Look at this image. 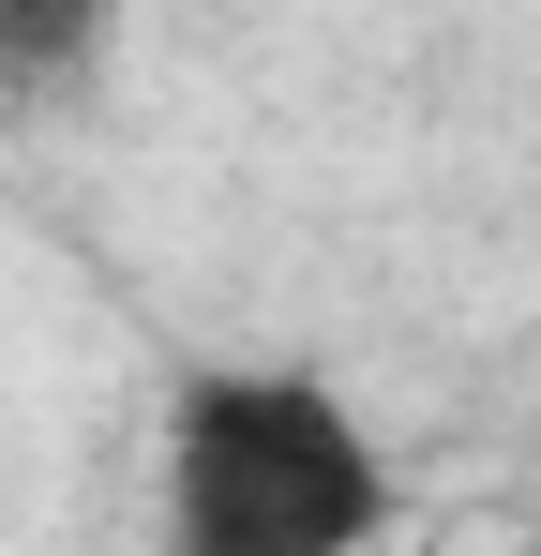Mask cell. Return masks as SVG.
I'll list each match as a JSON object with an SVG mask.
<instances>
[{"label": "cell", "mask_w": 541, "mask_h": 556, "mask_svg": "<svg viewBox=\"0 0 541 556\" xmlns=\"http://www.w3.org/2000/svg\"><path fill=\"white\" fill-rule=\"evenodd\" d=\"M166 556H376L391 452L316 362H196L151 452Z\"/></svg>", "instance_id": "1"}, {"label": "cell", "mask_w": 541, "mask_h": 556, "mask_svg": "<svg viewBox=\"0 0 541 556\" xmlns=\"http://www.w3.org/2000/svg\"><path fill=\"white\" fill-rule=\"evenodd\" d=\"M90 46H105V0H0V76H15V91L76 76Z\"/></svg>", "instance_id": "2"}]
</instances>
